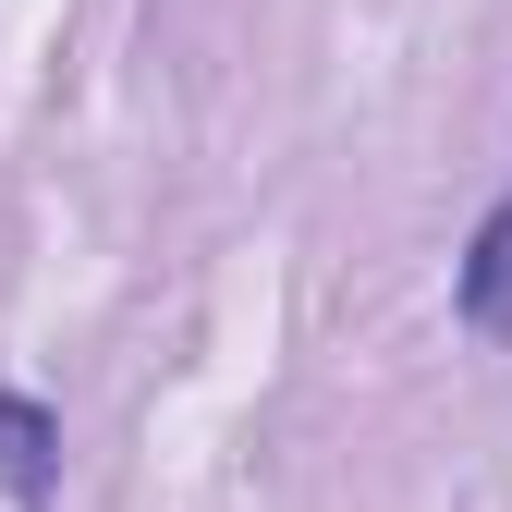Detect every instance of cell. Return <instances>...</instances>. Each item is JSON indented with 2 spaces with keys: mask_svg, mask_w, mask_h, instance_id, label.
I'll return each mask as SVG.
<instances>
[{
  "mask_svg": "<svg viewBox=\"0 0 512 512\" xmlns=\"http://www.w3.org/2000/svg\"><path fill=\"white\" fill-rule=\"evenodd\" d=\"M0 488H13L25 512L49 500V415H37L25 391H0Z\"/></svg>",
  "mask_w": 512,
  "mask_h": 512,
  "instance_id": "cell-2",
  "label": "cell"
},
{
  "mask_svg": "<svg viewBox=\"0 0 512 512\" xmlns=\"http://www.w3.org/2000/svg\"><path fill=\"white\" fill-rule=\"evenodd\" d=\"M452 305H464V330L512 342V196L488 208V232H476V256H464V281H452Z\"/></svg>",
  "mask_w": 512,
  "mask_h": 512,
  "instance_id": "cell-1",
  "label": "cell"
}]
</instances>
